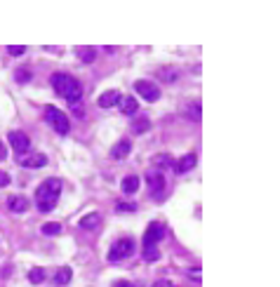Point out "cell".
Masks as SVG:
<instances>
[{"instance_id": "22", "label": "cell", "mask_w": 280, "mask_h": 287, "mask_svg": "<svg viewBox=\"0 0 280 287\" xmlns=\"http://www.w3.org/2000/svg\"><path fill=\"white\" fill-rule=\"evenodd\" d=\"M31 78H33V73L26 71V69H17V71H14V80H17L19 85H26V82H31Z\"/></svg>"}, {"instance_id": "5", "label": "cell", "mask_w": 280, "mask_h": 287, "mask_svg": "<svg viewBox=\"0 0 280 287\" xmlns=\"http://www.w3.org/2000/svg\"><path fill=\"white\" fill-rule=\"evenodd\" d=\"M7 142L12 146V151L19 153V155H24L28 151V146H31V139H28L26 132H21V130H12L7 135Z\"/></svg>"}, {"instance_id": "18", "label": "cell", "mask_w": 280, "mask_h": 287, "mask_svg": "<svg viewBox=\"0 0 280 287\" xmlns=\"http://www.w3.org/2000/svg\"><path fill=\"white\" fill-rule=\"evenodd\" d=\"M71 269H69V266H62V269L57 271L55 273V278H52V283H55L57 287H62V285H66V283H71Z\"/></svg>"}, {"instance_id": "23", "label": "cell", "mask_w": 280, "mask_h": 287, "mask_svg": "<svg viewBox=\"0 0 280 287\" xmlns=\"http://www.w3.org/2000/svg\"><path fill=\"white\" fill-rule=\"evenodd\" d=\"M28 280H31L33 285H40V283L45 280V271L43 269H31L28 271Z\"/></svg>"}, {"instance_id": "16", "label": "cell", "mask_w": 280, "mask_h": 287, "mask_svg": "<svg viewBox=\"0 0 280 287\" xmlns=\"http://www.w3.org/2000/svg\"><path fill=\"white\" fill-rule=\"evenodd\" d=\"M99 224H101V216L97 215V212L85 215L80 219V228H85V231H94V228H99Z\"/></svg>"}, {"instance_id": "14", "label": "cell", "mask_w": 280, "mask_h": 287, "mask_svg": "<svg viewBox=\"0 0 280 287\" xmlns=\"http://www.w3.org/2000/svg\"><path fill=\"white\" fill-rule=\"evenodd\" d=\"M118 106H120V111H123L125 116H135L137 108H139V101H137L135 97H120Z\"/></svg>"}, {"instance_id": "25", "label": "cell", "mask_w": 280, "mask_h": 287, "mask_svg": "<svg viewBox=\"0 0 280 287\" xmlns=\"http://www.w3.org/2000/svg\"><path fill=\"white\" fill-rule=\"evenodd\" d=\"M141 257H144L146 261H158L160 259V252H158V247H144Z\"/></svg>"}, {"instance_id": "28", "label": "cell", "mask_w": 280, "mask_h": 287, "mask_svg": "<svg viewBox=\"0 0 280 287\" xmlns=\"http://www.w3.org/2000/svg\"><path fill=\"white\" fill-rule=\"evenodd\" d=\"M9 181H12V179H9V174H7V172H2V170H0V189H5V186H9Z\"/></svg>"}, {"instance_id": "21", "label": "cell", "mask_w": 280, "mask_h": 287, "mask_svg": "<svg viewBox=\"0 0 280 287\" xmlns=\"http://www.w3.org/2000/svg\"><path fill=\"white\" fill-rule=\"evenodd\" d=\"M78 57H80L82 64H92L94 57H97V52H94L92 47H80V50H78Z\"/></svg>"}, {"instance_id": "11", "label": "cell", "mask_w": 280, "mask_h": 287, "mask_svg": "<svg viewBox=\"0 0 280 287\" xmlns=\"http://www.w3.org/2000/svg\"><path fill=\"white\" fill-rule=\"evenodd\" d=\"M19 165H21V167H45V165H47V155H43V153L26 155V158H19Z\"/></svg>"}, {"instance_id": "8", "label": "cell", "mask_w": 280, "mask_h": 287, "mask_svg": "<svg viewBox=\"0 0 280 287\" xmlns=\"http://www.w3.org/2000/svg\"><path fill=\"white\" fill-rule=\"evenodd\" d=\"M146 184H148V189H151V193H153L155 200H160V198H163L165 186H167L163 172H148V174H146Z\"/></svg>"}, {"instance_id": "17", "label": "cell", "mask_w": 280, "mask_h": 287, "mask_svg": "<svg viewBox=\"0 0 280 287\" xmlns=\"http://www.w3.org/2000/svg\"><path fill=\"white\" fill-rule=\"evenodd\" d=\"M184 116L193 120V123H198L200 118H203V108H200V101H191L189 106L184 108Z\"/></svg>"}, {"instance_id": "29", "label": "cell", "mask_w": 280, "mask_h": 287, "mask_svg": "<svg viewBox=\"0 0 280 287\" xmlns=\"http://www.w3.org/2000/svg\"><path fill=\"white\" fill-rule=\"evenodd\" d=\"M113 287H135V285H132V283H127V280H116Z\"/></svg>"}, {"instance_id": "9", "label": "cell", "mask_w": 280, "mask_h": 287, "mask_svg": "<svg viewBox=\"0 0 280 287\" xmlns=\"http://www.w3.org/2000/svg\"><path fill=\"white\" fill-rule=\"evenodd\" d=\"M196 165H198V155L196 153H186V155H181L179 160L174 162V170L179 174H184V172H191Z\"/></svg>"}, {"instance_id": "19", "label": "cell", "mask_w": 280, "mask_h": 287, "mask_svg": "<svg viewBox=\"0 0 280 287\" xmlns=\"http://www.w3.org/2000/svg\"><path fill=\"white\" fill-rule=\"evenodd\" d=\"M153 165L158 167V170H167V167H174V158L167 155V153H158V155L153 158Z\"/></svg>"}, {"instance_id": "30", "label": "cell", "mask_w": 280, "mask_h": 287, "mask_svg": "<svg viewBox=\"0 0 280 287\" xmlns=\"http://www.w3.org/2000/svg\"><path fill=\"white\" fill-rule=\"evenodd\" d=\"M153 287H174L170 283V280H158V283H153Z\"/></svg>"}, {"instance_id": "2", "label": "cell", "mask_w": 280, "mask_h": 287, "mask_svg": "<svg viewBox=\"0 0 280 287\" xmlns=\"http://www.w3.org/2000/svg\"><path fill=\"white\" fill-rule=\"evenodd\" d=\"M50 82H52V87H55V92L59 97L69 99V104L80 101V97H82L80 82L75 80V78H71L69 73H55V75L50 78Z\"/></svg>"}, {"instance_id": "27", "label": "cell", "mask_w": 280, "mask_h": 287, "mask_svg": "<svg viewBox=\"0 0 280 287\" xmlns=\"http://www.w3.org/2000/svg\"><path fill=\"white\" fill-rule=\"evenodd\" d=\"M7 52L12 54V57H19V54L26 52V47H24V45H9V47H7Z\"/></svg>"}, {"instance_id": "13", "label": "cell", "mask_w": 280, "mask_h": 287, "mask_svg": "<svg viewBox=\"0 0 280 287\" xmlns=\"http://www.w3.org/2000/svg\"><path fill=\"white\" fill-rule=\"evenodd\" d=\"M7 207L14 212V215H19V212H26L28 210V200L24 196H9L7 198Z\"/></svg>"}, {"instance_id": "6", "label": "cell", "mask_w": 280, "mask_h": 287, "mask_svg": "<svg viewBox=\"0 0 280 287\" xmlns=\"http://www.w3.org/2000/svg\"><path fill=\"white\" fill-rule=\"evenodd\" d=\"M135 90H137V94L141 99H146V101H158V99H160V87L151 80H137Z\"/></svg>"}, {"instance_id": "15", "label": "cell", "mask_w": 280, "mask_h": 287, "mask_svg": "<svg viewBox=\"0 0 280 287\" xmlns=\"http://www.w3.org/2000/svg\"><path fill=\"white\" fill-rule=\"evenodd\" d=\"M120 189H123V193H125V196H132V193H137V189H139V177H135V174H127L125 179H123V184H120Z\"/></svg>"}, {"instance_id": "3", "label": "cell", "mask_w": 280, "mask_h": 287, "mask_svg": "<svg viewBox=\"0 0 280 287\" xmlns=\"http://www.w3.org/2000/svg\"><path fill=\"white\" fill-rule=\"evenodd\" d=\"M45 118H47V123L52 125V130H55L57 135H69V130H71V120H69V116L62 113L57 106H47L45 108Z\"/></svg>"}, {"instance_id": "24", "label": "cell", "mask_w": 280, "mask_h": 287, "mask_svg": "<svg viewBox=\"0 0 280 287\" xmlns=\"http://www.w3.org/2000/svg\"><path fill=\"white\" fill-rule=\"evenodd\" d=\"M43 233H45V235H59V233H62V224H57V221H47V224H43Z\"/></svg>"}, {"instance_id": "31", "label": "cell", "mask_w": 280, "mask_h": 287, "mask_svg": "<svg viewBox=\"0 0 280 287\" xmlns=\"http://www.w3.org/2000/svg\"><path fill=\"white\" fill-rule=\"evenodd\" d=\"M0 160H5V146L0 144Z\"/></svg>"}, {"instance_id": "12", "label": "cell", "mask_w": 280, "mask_h": 287, "mask_svg": "<svg viewBox=\"0 0 280 287\" xmlns=\"http://www.w3.org/2000/svg\"><path fill=\"white\" fill-rule=\"evenodd\" d=\"M118 101H120V92L118 90H109V92H104L99 97V104L101 108H113V106H118Z\"/></svg>"}, {"instance_id": "26", "label": "cell", "mask_w": 280, "mask_h": 287, "mask_svg": "<svg viewBox=\"0 0 280 287\" xmlns=\"http://www.w3.org/2000/svg\"><path fill=\"white\" fill-rule=\"evenodd\" d=\"M116 210L118 212H137V205L135 203H118Z\"/></svg>"}, {"instance_id": "1", "label": "cell", "mask_w": 280, "mask_h": 287, "mask_svg": "<svg viewBox=\"0 0 280 287\" xmlns=\"http://www.w3.org/2000/svg\"><path fill=\"white\" fill-rule=\"evenodd\" d=\"M59 193H62V181H59V179H45L36 189V205H38V210H40V212H52V210L57 207Z\"/></svg>"}, {"instance_id": "7", "label": "cell", "mask_w": 280, "mask_h": 287, "mask_svg": "<svg viewBox=\"0 0 280 287\" xmlns=\"http://www.w3.org/2000/svg\"><path fill=\"white\" fill-rule=\"evenodd\" d=\"M165 238V226L160 221H151L144 233V247H158V242Z\"/></svg>"}, {"instance_id": "20", "label": "cell", "mask_w": 280, "mask_h": 287, "mask_svg": "<svg viewBox=\"0 0 280 287\" xmlns=\"http://www.w3.org/2000/svg\"><path fill=\"white\" fill-rule=\"evenodd\" d=\"M148 130H151V120H148V118H137V120H132V132H135V135H144Z\"/></svg>"}, {"instance_id": "10", "label": "cell", "mask_w": 280, "mask_h": 287, "mask_svg": "<svg viewBox=\"0 0 280 287\" xmlns=\"http://www.w3.org/2000/svg\"><path fill=\"white\" fill-rule=\"evenodd\" d=\"M130 153H132V142H130V139H120V142L111 148V158H113V160H123Z\"/></svg>"}, {"instance_id": "4", "label": "cell", "mask_w": 280, "mask_h": 287, "mask_svg": "<svg viewBox=\"0 0 280 287\" xmlns=\"http://www.w3.org/2000/svg\"><path fill=\"white\" fill-rule=\"evenodd\" d=\"M135 252V240L132 238H118L109 250V261H123Z\"/></svg>"}]
</instances>
